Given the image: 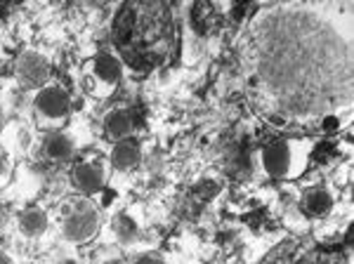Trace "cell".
Wrapping results in <instances>:
<instances>
[{
	"instance_id": "9a60e30c",
	"label": "cell",
	"mask_w": 354,
	"mask_h": 264,
	"mask_svg": "<svg viewBox=\"0 0 354 264\" xmlns=\"http://www.w3.org/2000/svg\"><path fill=\"white\" fill-rule=\"evenodd\" d=\"M128 264H168V260L158 250H142L133 255V260H128Z\"/></svg>"
},
{
	"instance_id": "ac0fdd59",
	"label": "cell",
	"mask_w": 354,
	"mask_h": 264,
	"mask_svg": "<svg viewBox=\"0 0 354 264\" xmlns=\"http://www.w3.org/2000/svg\"><path fill=\"white\" fill-rule=\"evenodd\" d=\"M3 222H5V208L0 205V225H3Z\"/></svg>"
},
{
	"instance_id": "ba28073f",
	"label": "cell",
	"mask_w": 354,
	"mask_h": 264,
	"mask_svg": "<svg viewBox=\"0 0 354 264\" xmlns=\"http://www.w3.org/2000/svg\"><path fill=\"white\" fill-rule=\"evenodd\" d=\"M102 132L104 137L116 144V142H123V140H130L135 132V116L125 104H116L111 106L109 111L104 113L102 118Z\"/></svg>"
},
{
	"instance_id": "8fae6325",
	"label": "cell",
	"mask_w": 354,
	"mask_h": 264,
	"mask_svg": "<svg viewBox=\"0 0 354 264\" xmlns=\"http://www.w3.org/2000/svg\"><path fill=\"white\" fill-rule=\"evenodd\" d=\"M335 208V196L326 187H310L302 194V210L310 217H326Z\"/></svg>"
},
{
	"instance_id": "3957f363",
	"label": "cell",
	"mask_w": 354,
	"mask_h": 264,
	"mask_svg": "<svg viewBox=\"0 0 354 264\" xmlns=\"http://www.w3.org/2000/svg\"><path fill=\"white\" fill-rule=\"evenodd\" d=\"M71 106L73 100L64 83H59V80L45 83L41 90H36V97H33V104H31L36 128L43 132L64 130L68 116H71Z\"/></svg>"
},
{
	"instance_id": "5bb4252c",
	"label": "cell",
	"mask_w": 354,
	"mask_h": 264,
	"mask_svg": "<svg viewBox=\"0 0 354 264\" xmlns=\"http://www.w3.org/2000/svg\"><path fill=\"white\" fill-rule=\"evenodd\" d=\"M93 264H128V260H125L123 252L118 250V248H113V245H106V248H102L95 255Z\"/></svg>"
},
{
	"instance_id": "4fadbf2b",
	"label": "cell",
	"mask_w": 354,
	"mask_h": 264,
	"mask_svg": "<svg viewBox=\"0 0 354 264\" xmlns=\"http://www.w3.org/2000/svg\"><path fill=\"white\" fill-rule=\"evenodd\" d=\"M113 234H116L118 243H123V245L135 243V241L140 238L137 220L130 215V212H121V215H116V220H113Z\"/></svg>"
},
{
	"instance_id": "6da1fadb",
	"label": "cell",
	"mask_w": 354,
	"mask_h": 264,
	"mask_svg": "<svg viewBox=\"0 0 354 264\" xmlns=\"http://www.w3.org/2000/svg\"><path fill=\"white\" fill-rule=\"evenodd\" d=\"M255 78L272 118L310 125L352 106V24L322 5H272L253 19Z\"/></svg>"
},
{
	"instance_id": "9c48e42d",
	"label": "cell",
	"mask_w": 354,
	"mask_h": 264,
	"mask_svg": "<svg viewBox=\"0 0 354 264\" xmlns=\"http://www.w3.org/2000/svg\"><path fill=\"white\" fill-rule=\"evenodd\" d=\"M41 153L50 163H57V165L68 163V160H73V156H76V142H73V137L64 130L48 132L43 140Z\"/></svg>"
},
{
	"instance_id": "5b68a950",
	"label": "cell",
	"mask_w": 354,
	"mask_h": 264,
	"mask_svg": "<svg viewBox=\"0 0 354 264\" xmlns=\"http://www.w3.org/2000/svg\"><path fill=\"white\" fill-rule=\"evenodd\" d=\"M83 78L90 95H95L97 100H109L123 78V64L116 55L100 53L83 64Z\"/></svg>"
},
{
	"instance_id": "30bf717a",
	"label": "cell",
	"mask_w": 354,
	"mask_h": 264,
	"mask_svg": "<svg viewBox=\"0 0 354 264\" xmlns=\"http://www.w3.org/2000/svg\"><path fill=\"white\" fill-rule=\"evenodd\" d=\"M109 163L111 168L121 170V172H128V170H135L137 165L142 163V147L137 140H123V142H116L111 147V153H109Z\"/></svg>"
},
{
	"instance_id": "8992f818",
	"label": "cell",
	"mask_w": 354,
	"mask_h": 264,
	"mask_svg": "<svg viewBox=\"0 0 354 264\" xmlns=\"http://www.w3.org/2000/svg\"><path fill=\"white\" fill-rule=\"evenodd\" d=\"M106 180H109V165L100 158L78 160L68 170V182H71V187L81 196H90V194L102 191L106 187Z\"/></svg>"
},
{
	"instance_id": "277c9868",
	"label": "cell",
	"mask_w": 354,
	"mask_h": 264,
	"mask_svg": "<svg viewBox=\"0 0 354 264\" xmlns=\"http://www.w3.org/2000/svg\"><path fill=\"white\" fill-rule=\"evenodd\" d=\"M102 215L93 198L88 196H73L62 205L59 227L62 236L73 245H83L93 241L100 234Z\"/></svg>"
},
{
	"instance_id": "52a82bcc",
	"label": "cell",
	"mask_w": 354,
	"mask_h": 264,
	"mask_svg": "<svg viewBox=\"0 0 354 264\" xmlns=\"http://www.w3.org/2000/svg\"><path fill=\"white\" fill-rule=\"evenodd\" d=\"M15 78L24 90H41L50 83V62L38 50H24L15 62Z\"/></svg>"
},
{
	"instance_id": "7c38bea8",
	"label": "cell",
	"mask_w": 354,
	"mask_h": 264,
	"mask_svg": "<svg viewBox=\"0 0 354 264\" xmlns=\"http://www.w3.org/2000/svg\"><path fill=\"white\" fill-rule=\"evenodd\" d=\"M48 225L50 217L41 205H31V208L21 210L19 220H17V229L24 238H41L48 232Z\"/></svg>"
},
{
	"instance_id": "7a4b0ae2",
	"label": "cell",
	"mask_w": 354,
	"mask_h": 264,
	"mask_svg": "<svg viewBox=\"0 0 354 264\" xmlns=\"http://www.w3.org/2000/svg\"><path fill=\"white\" fill-rule=\"evenodd\" d=\"M314 142L310 137H277L260 151V168L267 177L281 182H293L307 172L312 163Z\"/></svg>"
},
{
	"instance_id": "e0dca14e",
	"label": "cell",
	"mask_w": 354,
	"mask_h": 264,
	"mask_svg": "<svg viewBox=\"0 0 354 264\" xmlns=\"http://www.w3.org/2000/svg\"><path fill=\"white\" fill-rule=\"evenodd\" d=\"M0 264H15V260L5 250H0Z\"/></svg>"
},
{
	"instance_id": "2e32d148",
	"label": "cell",
	"mask_w": 354,
	"mask_h": 264,
	"mask_svg": "<svg viewBox=\"0 0 354 264\" xmlns=\"http://www.w3.org/2000/svg\"><path fill=\"white\" fill-rule=\"evenodd\" d=\"M12 182V160L8 153L0 151V189H5Z\"/></svg>"
}]
</instances>
